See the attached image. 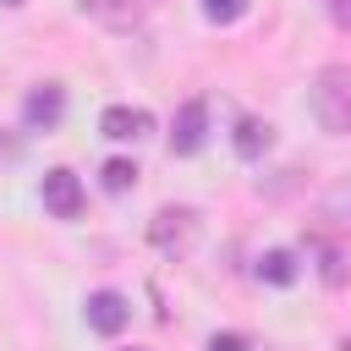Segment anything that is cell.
Returning a JSON list of instances; mask_svg holds the SVG:
<instances>
[{"label": "cell", "mask_w": 351, "mask_h": 351, "mask_svg": "<svg viewBox=\"0 0 351 351\" xmlns=\"http://www.w3.org/2000/svg\"><path fill=\"white\" fill-rule=\"evenodd\" d=\"M307 104H313L324 132L346 137L351 132V66H324L313 77V88H307Z\"/></svg>", "instance_id": "6da1fadb"}, {"label": "cell", "mask_w": 351, "mask_h": 351, "mask_svg": "<svg viewBox=\"0 0 351 351\" xmlns=\"http://www.w3.org/2000/svg\"><path fill=\"white\" fill-rule=\"evenodd\" d=\"M192 236H197V208H159L148 225V241L159 252H181V247H192Z\"/></svg>", "instance_id": "7a4b0ae2"}, {"label": "cell", "mask_w": 351, "mask_h": 351, "mask_svg": "<svg viewBox=\"0 0 351 351\" xmlns=\"http://www.w3.org/2000/svg\"><path fill=\"white\" fill-rule=\"evenodd\" d=\"M60 115H66V88L60 82H33L27 99H22V121L33 132H49V126H60Z\"/></svg>", "instance_id": "3957f363"}, {"label": "cell", "mask_w": 351, "mask_h": 351, "mask_svg": "<svg viewBox=\"0 0 351 351\" xmlns=\"http://www.w3.org/2000/svg\"><path fill=\"white\" fill-rule=\"evenodd\" d=\"M208 137V104L203 99H186L176 110V132H170V154H197Z\"/></svg>", "instance_id": "277c9868"}, {"label": "cell", "mask_w": 351, "mask_h": 351, "mask_svg": "<svg viewBox=\"0 0 351 351\" xmlns=\"http://www.w3.org/2000/svg\"><path fill=\"white\" fill-rule=\"evenodd\" d=\"M44 208H49L55 219H77V208H82V181H77L71 170H44Z\"/></svg>", "instance_id": "5b68a950"}, {"label": "cell", "mask_w": 351, "mask_h": 351, "mask_svg": "<svg viewBox=\"0 0 351 351\" xmlns=\"http://www.w3.org/2000/svg\"><path fill=\"white\" fill-rule=\"evenodd\" d=\"M99 132L115 137V143H132V137H148V132H154V115H148V110H132V104H110V110L99 115Z\"/></svg>", "instance_id": "8992f818"}, {"label": "cell", "mask_w": 351, "mask_h": 351, "mask_svg": "<svg viewBox=\"0 0 351 351\" xmlns=\"http://www.w3.org/2000/svg\"><path fill=\"white\" fill-rule=\"evenodd\" d=\"M126 318H132V307H126L121 291H93V296H88V329H99V335H121Z\"/></svg>", "instance_id": "52a82bcc"}, {"label": "cell", "mask_w": 351, "mask_h": 351, "mask_svg": "<svg viewBox=\"0 0 351 351\" xmlns=\"http://www.w3.org/2000/svg\"><path fill=\"white\" fill-rule=\"evenodd\" d=\"M269 143H274V126H269V121H258V115H241V121H236V132H230V148H236L241 159H263V154H269Z\"/></svg>", "instance_id": "ba28073f"}, {"label": "cell", "mask_w": 351, "mask_h": 351, "mask_svg": "<svg viewBox=\"0 0 351 351\" xmlns=\"http://www.w3.org/2000/svg\"><path fill=\"white\" fill-rule=\"evenodd\" d=\"M296 252H285V247H269L263 258H258V280H269V285H296Z\"/></svg>", "instance_id": "9c48e42d"}, {"label": "cell", "mask_w": 351, "mask_h": 351, "mask_svg": "<svg viewBox=\"0 0 351 351\" xmlns=\"http://www.w3.org/2000/svg\"><path fill=\"white\" fill-rule=\"evenodd\" d=\"M82 5V16H99V22H110V27H132L143 11H137V0H77Z\"/></svg>", "instance_id": "30bf717a"}, {"label": "cell", "mask_w": 351, "mask_h": 351, "mask_svg": "<svg viewBox=\"0 0 351 351\" xmlns=\"http://www.w3.org/2000/svg\"><path fill=\"white\" fill-rule=\"evenodd\" d=\"M318 208H324V219H329L340 236H351V176H346V181H335V186L324 192V203H318Z\"/></svg>", "instance_id": "8fae6325"}, {"label": "cell", "mask_w": 351, "mask_h": 351, "mask_svg": "<svg viewBox=\"0 0 351 351\" xmlns=\"http://www.w3.org/2000/svg\"><path fill=\"white\" fill-rule=\"evenodd\" d=\"M99 181H104V192H132V186H137V165H132V159H104Z\"/></svg>", "instance_id": "7c38bea8"}, {"label": "cell", "mask_w": 351, "mask_h": 351, "mask_svg": "<svg viewBox=\"0 0 351 351\" xmlns=\"http://www.w3.org/2000/svg\"><path fill=\"white\" fill-rule=\"evenodd\" d=\"M313 252H318V274H324V285H340L346 280V263H340V252L335 247H324V241H307Z\"/></svg>", "instance_id": "4fadbf2b"}, {"label": "cell", "mask_w": 351, "mask_h": 351, "mask_svg": "<svg viewBox=\"0 0 351 351\" xmlns=\"http://www.w3.org/2000/svg\"><path fill=\"white\" fill-rule=\"evenodd\" d=\"M203 16H208V22H219V27H230V22H241V16H247V0H203Z\"/></svg>", "instance_id": "5bb4252c"}, {"label": "cell", "mask_w": 351, "mask_h": 351, "mask_svg": "<svg viewBox=\"0 0 351 351\" xmlns=\"http://www.w3.org/2000/svg\"><path fill=\"white\" fill-rule=\"evenodd\" d=\"M208 351H252L241 335H208Z\"/></svg>", "instance_id": "9a60e30c"}, {"label": "cell", "mask_w": 351, "mask_h": 351, "mask_svg": "<svg viewBox=\"0 0 351 351\" xmlns=\"http://www.w3.org/2000/svg\"><path fill=\"white\" fill-rule=\"evenodd\" d=\"M324 5H329L335 27H340V33H351V0H324Z\"/></svg>", "instance_id": "2e32d148"}, {"label": "cell", "mask_w": 351, "mask_h": 351, "mask_svg": "<svg viewBox=\"0 0 351 351\" xmlns=\"http://www.w3.org/2000/svg\"><path fill=\"white\" fill-rule=\"evenodd\" d=\"M5 5H27V0H5Z\"/></svg>", "instance_id": "e0dca14e"}, {"label": "cell", "mask_w": 351, "mask_h": 351, "mask_svg": "<svg viewBox=\"0 0 351 351\" xmlns=\"http://www.w3.org/2000/svg\"><path fill=\"white\" fill-rule=\"evenodd\" d=\"M132 351H137V346H132Z\"/></svg>", "instance_id": "ac0fdd59"}]
</instances>
